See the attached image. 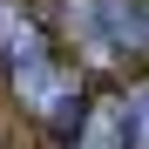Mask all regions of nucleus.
<instances>
[{"instance_id":"obj_1","label":"nucleus","mask_w":149,"mask_h":149,"mask_svg":"<svg viewBox=\"0 0 149 149\" xmlns=\"http://www.w3.org/2000/svg\"><path fill=\"white\" fill-rule=\"evenodd\" d=\"M7 81H14V102L27 109L47 136H74L81 129V109H88V81H81V68L74 61H61L54 47L47 54H34V61H20V68H7Z\"/></svg>"},{"instance_id":"obj_2","label":"nucleus","mask_w":149,"mask_h":149,"mask_svg":"<svg viewBox=\"0 0 149 149\" xmlns=\"http://www.w3.org/2000/svg\"><path fill=\"white\" fill-rule=\"evenodd\" d=\"M95 20L115 61H149V0H95Z\"/></svg>"},{"instance_id":"obj_3","label":"nucleus","mask_w":149,"mask_h":149,"mask_svg":"<svg viewBox=\"0 0 149 149\" xmlns=\"http://www.w3.org/2000/svg\"><path fill=\"white\" fill-rule=\"evenodd\" d=\"M47 27H41V14L27 7V0H0V68H20V61H34L47 54Z\"/></svg>"},{"instance_id":"obj_4","label":"nucleus","mask_w":149,"mask_h":149,"mask_svg":"<svg viewBox=\"0 0 149 149\" xmlns=\"http://www.w3.org/2000/svg\"><path fill=\"white\" fill-rule=\"evenodd\" d=\"M68 149H129V129H122V95H95L81 109V129L68 136Z\"/></svg>"},{"instance_id":"obj_5","label":"nucleus","mask_w":149,"mask_h":149,"mask_svg":"<svg viewBox=\"0 0 149 149\" xmlns=\"http://www.w3.org/2000/svg\"><path fill=\"white\" fill-rule=\"evenodd\" d=\"M122 129H129V149H149V81L122 88Z\"/></svg>"}]
</instances>
